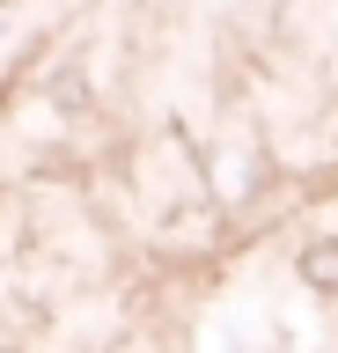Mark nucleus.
I'll return each mask as SVG.
<instances>
[{"instance_id":"nucleus-1","label":"nucleus","mask_w":338,"mask_h":353,"mask_svg":"<svg viewBox=\"0 0 338 353\" xmlns=\"http://www.w3.org/2000/svg\"><path fill=\"white\" fill-rule=\"evenodd\" d=\"M302 280L338 294V243H309V250H302Z\"/></svg>"}]
</instances>
